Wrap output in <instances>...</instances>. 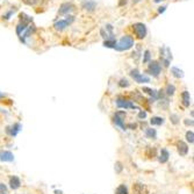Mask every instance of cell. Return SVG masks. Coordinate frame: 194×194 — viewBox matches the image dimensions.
<instances>
[{
    "instance_id": "obj_21",
    "label": "cell",
    "mask_w": 194,
    "mask_h": 194,
    "mask_svg": "<svg viewBox=\"0 0 194 194\" xmlns=\"http://www.w3.org/2000/svg\"><path fill=\"white\" fill-rule=\"evenodd\" d=\"M147 136L150 138H155L156 137V130L155 129H147Z\"/></svg>"
},
{
    "instance_id": "obj_23",
    "label": "cell",
    "mask_w": 194,
    "mask_h": 194,
    "mask_svg": "<svg viewBox=\"0 0 194 194\" xmlns=\"http://www.w3.org/2000/svg\"><path fill=\"white\" fill-rule=\"evenodd\" d=\"M143 91H144V92H147L148 94H150V95H153V97H156V91H153V90H151V88L143 87Z\"/></svg>"
},
{
    "instance_id": "obj_14",
    "label": "cell",
    "mask_w": 194,
    "mask_h": 194,
    "mask_svg": "<svg viewBox=\"0 0 194 194\" xmlns=\"http://www.w3.org/2000/svg\"><path fill=\"white\" fill-rule=\"evenodd\" d=\"M72 5L71 4H64V5H62V7H60V9H59V14L62 15V14H65V13L70 12V11H72L73 8H72Z\"/></svg>"
},
{
    "instance_id": "obj_17",
    "label": "cell",
    "mask_w": 194,
    "mask_h": 194,
    "mask_svg": "<svg viewBox=\"0 0 194 194\" xmlns=\"http://www.w3.org/2000/svg\"><path fill=\"white\" fill-rule=\"evenodd\" d=\"M115 193L116 194H128V188L126 187L124 185H120V186L116 188Z\"/></svg>"
},
{
    "instance_id": "obj_11",
    "label": "cell",
    "mask_w": 194,
    "mask_h": 194,
    "mask_svg": "<svg viewBox=\"0 0 194 194\" xmlns=\"http://www.w3.org/2000/svg\"><path fill=\"white\" fill-rule=\"evenodd\" d=\"M133 191H134V194H143L144 191H145V187L144 185H141V184H136L133 187Z\"/></svg>"
},
{
    "instance_id": "obj_13",
    "label": "cell",
    "mask_w": 194,
    "mask_h": 194,
    "mask_svg": "<svg viewBox=\"0 0 194 194\" xmlns=\"http://www.w3.org/2000/svg\"><path fill=\"white\" fill-rule=\"evenodd\" d=\"M82 7H84L86 11H93L94 8L97 7V4H95L94 1H90V0H88V1H85V2H84Z\"/></svg>"
},
{
    "instance_id": "obj_29",
    "label": "cell",
    "mask_w": 194,
    "mask_h": 194,
    "mask_svg": "<svg viewBox=\"0 0 194 194\" xmlns=\"http://www.w3.org/2000/svg\"><path fill=\"white\" fill-rule=\"evenodd\" d=\"M185 123L186 124H191V126H193V121L191 120V121H188V120H185Z\"/></svg>"
},
{
    "instance_id": "obj_12",
    "label": "cell",
    "mask_w": 194,
    "mask_h": 194,
    "mask_svg": "<svg viewBox=\"0 0 194 194\" xmlns=\"http://www.w3.org/2000/svg\"><path fill=\"white\" fill-rule=\"evenodd\" d=\"M169 160V152L166 149H162L160 151V157H159V162L160 163H166Z\"/></svg>"
},
{
    "instance_id": "obj_24",
    "label": "cell",
    "mask_w": 194,
    "mask_h": 194,
    "mask_svg": "<svg viewBox=\"0 0 194 194\" xmlns=\"http://www.w3.org/2000/svg\"><path fill=\"white\" fill-rule=\"evenodd\" d=\"M115 44H116V42L114 41V40H113V41H106L105 42V46L108 47V48H114L115 47Z\"/></svg>"
},
{
    "instance_id": "obj_1",
    "label": "cell",
    "mask_w": 194,
    "mask_h": 194,
    "mask_svg": "<svg viewBox=\"0 0 194 194\" xmlns=\"http://www.w3.org/2000/svg\"><path fill=\"white\" fill-rule=\"evenodd\" d=\"M133 46H134V38L129 35H126L115 44L114 48H115L118 51H124V50L130 49Z\"/></svg>"
},
{
    "instance_id": "obj_7",
    "label": "cell",
    "mask_w": 194,
    "mask_h": 194,
    "mask_svg": "<svg viewBox=\"0 0 194 194\" xmlns=\"http://www.w3.org/2000/svg\"><path fill=\"white\" fill-rule=\"evenodd\" d=\"M0 160H2V162H13L14 160V155L11 151L1 150L0 151Z\"/></svg>"
},
{
    "instance_id": "obj_15",
    "label": "cell",
    "mask_w": 194,
    "mask_h": 194,
    "mask_svg": "<svg viewBox=\"0 0 194 194\" xmlns=\"http://www.w3.org/2000/svg\"><path fill=\"white\" fill-rule=\"evenodd\" d=\"M150 123L152 124V126H160V124L164 123V119L159 118V116H153L150 120Z\"/></svg>"
},
{
    "instance_id": "obj_9",
    "label": "cell",
    "mask_w": 194,
    "mask_h": 194,
    "mask_svg": "<svg viewBox=\"0 0 194 194\" xmlns=\"http://www.w3.org/2000/svg\"><path fill=\"white\" fill-rule=\"evenodd\" d=\"M181 101H182V105L185 107H188L191 105V95L188 93L187 91H184L181 94Z\"/></svg>"
},
{
    "instance_id": "obj_2",
    "label": "cell",
    "mask_w": 194,
    "mask_h": 194,
    "mask_svg": "<svg viewBox=\"0 0 194 194\" xmlns=\"http://www.w3.org/2000/svg\"><path fill=\"white\" fill-rule=\"evenodd\" d=\"M133 30H134V34L136 35L137 38H144L145 35H147V27H145V24H141V22H137L133 26Z\"/></svg>"
},
{
    "instance_id": "obj_5",
    "label": "cell",
    "mask_w": 194,
    "mask_h": 194,
    "mask_svg": "<svg viewBox=\"0 0 194 194\" xmlns=\"http://www.w3.org/2000/svg\"><path fill=\"white\" fill-rule=\"evenodd\" d=\"M149 71H150V73L153 75L155 77H158L159 73H160V71H162V68H160V65L157 63V62H150V64H149Z\"/></svg>"
},
{
    "instance_id": "obj_28",
    "label": "cell",
    "mask_w": 194,
    "mask_h": 194,
    "mask_svg": "<svg viewBox=\"0 0 194 194\" xmlns=\"http://www.w3.org/2000/svg\"><path fill=\"white\" fill-rule=\"evenodd\" d=\"M147 116V113L145 112H140V114H138V118L140 119H144Z\"/></svg>"
},
{
    "instance_id": "obj_6",
    "label": "cell",
    "mask_w": 194,
    "mask_h": 194,
    "mask_svg": "<svg viewBox=\"0 0 194 194\" xmlns=\"http://www.w3.org/2000/svg\"><path fill=\"white\" fill-rule=\"evenodd\" d=\"M116 105H118L120 108H130V109H137V107L133 104V102H130V101H127V100H123V99H121V98H119L118 100H116Z\"/></svg>"
},
{
    "instance_id": "obj_22",
    "label": "cell",
    "mask_w": 194,
    "mask_h": 194,
    "mask_svg": "<svg viewBox=\"0 0 194 194\" xmlns=\"http://www.w3.org/2000/svg\"><path fill=\"white\" fill-rule=\"evenodd\" d=\"M119 85H120L121 87H128V86H129V82H128L127 79H121Z\"/></svg>"
},
{
    "instance_id": "obj_20",
    "label": "cell",
    "mask_w": 194,
    "mask_h": 194,
    "mask_svg": "<svg viewBox=\"0 0 194 194\" xmlns=\"http://www.w3.org/2000/svg\"><path fill=\"white\" fill-rule=\"evenodd\" d=\"M186 138H187V141L189 142V143H193L194 142L193 131H187V133H186Z\"/></svg>"
},
{
    "instance_id": "obj_27",
    "label": "cell",
    "mask_w": 194,
    "mask_h": 194,
    "mask_svg": "<svg viewBox=\"0 0 194 194\" xmlns=\"http://www.w3.org/2000/svg\"><path fill=\"white\" fill-rule=\"evenodd\" d=\"M116 166H115V167H116V172H121V170H122V164H121V163H120V162H118V163H116Z\"/></svg>"
},
{
    "instance_id": "obj_31",
    "label": "cell",
    "mask_w": 194,
    "mask_h": 194,
    "mask_svg": "<svg viewBox=\"0 0 194 194\" xmlns=\"http://www.w3.org/2000/svg\"><path fill=\"white\" fill-rule=\"evenodd\" d=\"M137 1H140V0H134V2H137Z\"/></svg>"
},
{
    "instance_id": "obj_10",
    "label": "cell",
    "mask_w": 194,
    "mask_h": 194,
    "mask_svg": "<svg viewBox=\"0 0 194 194\" xmlns=\"http://www.w3.org/2000/svg\"><path fill=\"white\" fill-rule=\"evenodd\" d=\"M9 185H11V188H12V189H18V188L21 186V181H20V179H19L18 177L14 176L9 179Z\"/></svg>"
},
{
    "instance_id": "obj_8",
    "label": "cell",
    "mask_w": 194,
    "mask_h": 194,
    "mask_svg": "<svg viewBox=\"0 0 194 194\" xmlns=\"http://www.w3.org/2000/svg\"><path fill=\"white\" fill-rule=\"evenodd\" d=\"M177 147H178V151H179V153H180L181 156H186V155H187L188 147H187V144H186L185 142L179 141V142H178V144H177Z\"/></svg>"
},
{
    "instance_id": "obj_16",
    "label": "cell",
    "mask_w": 194,
    "mask_h": 194,
    "mask_svg": "<svg viewBox=\"0 0 194 194\" xmlns=\"http://www.w3.org/2000/svg\"><path fill=\"white\" fill-rule=\"evenodd\" d=\"M20 130H21V124H20V123H15L12 127V128H11V130H8V131H9V134H11L12 136H16Z\"/></svg>"
},
{
    "instance_id": "obj_25",
    "label": "cell",
    "mask_w": 194,
    "mask_h": 194,
    "mask_svg": "<svg viewBox=\"0 0 194 194\" xmlns=\"http://www.w3.org/2000/svg\"><path fill=\"white\" fill-rule=\"evenodd\" d=\"M7 188L4 184H0V194H6Z\"/></svg>"
},
{
    "instance_id": "obj_19",
    "label": "cell",
    "mask_w": 194,
    "mask_h": 194,
    "mask_svg": "<svg viewBox=\"0 0 194 194\" xmlns=\"http://www.w3.org/2000/svg\"><path fill=\"white\" fill-rule=\"evenodd\" d=\"M174 92H176V87L173 86V85H167V87H166V94L167 95H173L174 94Z\"/></svg>"
},
{
    "instance_id": "obj_18",
    "label": "cell",
    "mask_w": 194,
    "mask_h": 194,
    "mask_svg": "<svg viewBox=\"0 0 194 194\" xmlns=\"http://www.w3.org/2000/svg\"><path fill=\"white\" fill-rule=\"evenodd\" d=\"M171 71H172L173 76L177 77V78H180V77L184 76V75H182V71L179 70V69H177V68H172V69H171Z\"/></svg>"
},
{
    "instance_id": "obj_30",
    "label": "cell",
    "mask_w": 194,
    "mask_h": 194,
    "mask_svg": "<svg viewBox=\"0 0 194 194\" xmlns=\"http://www.w3.org/2000/svg\"><path fill=\"white\" fill-rule=\"evenodd\" d=\"M0 97H4V94H2V93H0Z\"/></svg>"
},
{
    "instance_id": "obj_4",
    "label": "cell",
    "mask_w": 194,
    "mask_h": 194,
    "mask_svg": "<svg viewBox=\"0 0 194 194\" xmlns=\"http://www.w3.org/2000/svg\"><path fill=\"white\" fill-rule=\"evenodd\" d=\"M130 76L134 78V80H135L136 82H140V84L150 82V78H149V77L141 75V73H140V72H138L137 70H133V71H131V72H130Z\"/></svg>"
},
{
    "instance_id": "obj_26",
    "label": "cell",
    "mask_w": 194,
    "mask_h": 194,
    "mask_svg": "<svg viewBox=\"0 0 194 194\" xmlns=\"http://www.w3.org/2000/svg\"><path fill=\"white\" fill-rule=\"evenodd\" d=\"M149 59H150V51L147 50V51H145V57H144V59H143V62H144V63H147V62H149Z\"/></svg>"
},
{
    "instance_id": "obj_3",
    "label": "cell",
    "mask_w": 194,
    "mask_h": 194,
    "mask_svg": "<svg viewBox=\"0 0 194 194\" xmlns=\"http://www.w3.org/2000/svg\"><path fill=\"white\" fill-rule=\"evenodd\" d=\"M73 20H75V18L73 16H71V15H68L66 16V19H64V20H59V21H57L56 24H53V27H55V29L56 30H63L65 29L70 24H72L73 22Z\"/></svg>"
}]
</instances>
